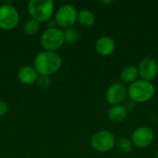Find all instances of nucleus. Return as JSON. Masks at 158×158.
<instances>
[{
    "instance_id": "obj_1",
    "label": "nucleus",
    "mask_w": 158,
    "mask_h": 158,
    "mask_svg": "<svg viewBox=\"0 0 158 158\" xmlns=\"http://www.w3.org/2000/svg\"><path fill=\"white\" fill-rule=\"evenodd\" d=\"M33 65V68L39 75L50 76L60 69L62 59L56 52L43 51L35 56Z\"/></svg>"
},
{
    "instance_id": "obj_2",
    "label": "nucleus",
    "mask_w": 158,
    "mask_h": 158,
    "mask_svg": "<svg viewBox=\"0 0 158 158\" xmlns=\"http://www.w3.org/2000/svg\"><path fill=\"white\" fill-rule=\"evenodd\" d=\"M156 94V87L151 81L137 80L128 88V95L134 103H144L151 100Z\"/></svg>"
},
{
    "instance_id": "obj_3",
    "label": "nucleus",
    "mask_w": 158,
    "mask_h": 158,
    "mask_svg": "<svg viewBox=\"0 0 158 158\" xmlns=\"http://www.w3.org/2000/svg\"><path fill=\"white\" fill-rule=\"evenodd\" d=\"M55 4L52 0H30L28 12L31 19L40 22L49 21L54 13Z\"/></svg>"
},
{
    "instance_id": "obj_4",
    "label": "nucleus",
    "mask_w": 158,
    "mask_h": 158,
    "mask_svg": "<svg viewBox=\"0 0 158 158\" xmlns=\"http://www.w3.org/2000/svg\"><path fill=\"white\" fill-rule=\"evenodd\" d=\"M64 43L65 38L63 31L56 27L46 29L41 37V44L45 51L55 52L56 50L59 49Z\"/></svg>"
},
{
    "instance_id": "obj_5",
    "label": "nucleus",
    "mask_w": 158,
    "mask_h": 158,
    "mask_svg": "<svg viewBox=\"0 0 158 158\" xmlns=\"http://www.w3.org/2000/svg\"><path fill=\"white\" fill-rule=\"evenodd\" d=\"M115 144V136L109 131H100L96 132L91 139V146L93 149L101 153L112 150Z\"/></svg>"
},
{
    "instance_id": "obj_6",
    "label": "nucleus",
    "mask_w": 158,
    "mask_h": 158,
    "mask_svg": "<svg viewBox=\"0 0 158 158\" xmlns=\"http://www.w3.org/2000/svg\"><path fill=\"white\" fill-rule=\"evenodd\" d=\"M78 12L74 6L66 4L59 7L55 16L56 23L62 28H70L77 20Z\"/></svg>"
},
{
    "instance_id": "obj_7",
    "label": "nucleus",
    "mask_w": 158,
    "mask_h": 158,
    "mask_svg": "<svg viewBox=\"0 0 158 158\" xmlns=\"http://www.w3.org/2000/svg\"><path fill=\"white\" fill-rule=\"evenodd\" d=\"M19 21L18 10L10 4L0 6V28L3 30L14 29Z\"/></svg>"
},
{
    "instance_id": "obj_8",
    "label": "nucleus",
    "mask_w": 158,
    "mask_h": 158,
    "mask_svg": "<svg viewBox=\"0 0 158 158\" xmlns=\"http://www.w3.org/2000/svg\"><path fill=\"white\" fill-rule=\"evenodd\" d=\"M155 139V133L149 127L141 126L131 134V143L138 148H145L152 144Z\"/></svg>"
},
{
    "instance_id": "obj_9",
    "label": "nucleus",
    "mask_w": 158,
    "mask_h": 158,
    "mask_svg": "<svg viewBox=\"0 0 158 158\" xmlns=\"http://www.w3.org/2000/svg\"><path fill=\"white\" fill-rule=\"evenodd\" d=\"M127 95L128 88H126L121 82H116L111 84L106 90V99L110 105L117 106L125 101Z\"/></svg>"
},
{
    "instance_id": "obj_10",
    "label": "nucleus",
    "mask_w": 158,
    "mask_h": 158,
    "mask_svg": "<svg viewBox=\"0 0 158 158\" xmlns=\"http://www.w3.org/2000/svg\"><path fill=\"white\" fill-rule=\"evenodd\" d=\"M139 75L142 77V80L146 81H152L158 73L157 62L151 57H146L143 59L138 67Z\"/></svg>"
},
{
    "instance_id": "obj_11",
    "label": "nucleus",
    "mask_w": 158,
    "mask_h": 158,
    "mask_svg": "<svg viewBox=\"0 0 158 158\" xmlns=\"http://www.w3.org/2000/svg\"><path fill=\"white\" fill-rule=\"evenodd\" d=\"M116 43L109 36H102L95 43V50L101 56H110L115 52Z\"/></svg>"
},
{
    "instance_id": "obj_12",
    "label": "nucleus",
    "mask_w": 158,
    "mask_h": 158,
    "mask_svg": "<svg viewBox=\"0 0 158 158\" xmlns=\"http://www.w3.org/2000/svg\"><path fill=\"white\" fill-rule=\"evenodd\" d=\"M39 74L37 73L36 69L31 66H24L19 69L18 72V79L23 84H33L36 82Z\"/></svg>"
},
{
    "instance_id": "obj_13",
    "label": "nucleus",
    "mask_w": 158,
    "mask_h": 158,
    "mask_svg": "<svg viewBox=\"0 0 158 158\" xmlns=\"http://www.w3.org/2000/svg\"><path fill=\"white\" fill-rule=\"evenodd\" d=\"M128 116V111L124 106L117 105L113 106L107 112L108 119L114 123L122 122Z\"/></svg>"
},
{
    "instance_id": "obj_14",
    "label": "nucleus",
    "mask_w": 158,
    "mask_h": 158,
    "mask_svg": "<svg viewBox=\"0 0 158 158\" xmlns=\"http://www.w3.org/2000/svg\"><path fill=\"white\" fill-rule=\"evenodd\" d=\"M139 76L138 69L134 66H129L122 69L120 72V81L124 83H130L131 84L135 81H137V78Z\"/></svg>"
},
{
    "instance_id": "obj_15",
    "label": "nucleus",
    "mask_w": 158,
    "mask_h": 158,
    "mask_svg": "<svg viewBox=\"0 0 158 158\" xmlns=\"http://www.w3.org/2000/svg\"><path fill=\"white\" fill-rule=\"evenodd\" d=\"M77 20L81 26L91 27L94 23L95 17L92 11L87 10V9H83V10H81L80 12H78Z\"/></svg>"
},
{
    "instance_id": "obj_16",
    "label": "nucleus",
    "mask_w": 158,
    "mask_h": 158,
    "mask_svg": "<svg viewBox=\"0 0 158 158\" xmlns=\"http://www.w3.org/2000/svg\"><path fill=\"white\" fill-rule=\"evenodd\" d=\"M23 29L27 35L32 36V35H35L39 31L40 23L33 19H30L26 20V22L24 23Z\"/></svg>"
},
{
    "instance_id": "obj_17",
    "label": "nucleus",
    "mask_w": 158,
    "mask_h": 158,
    "mask_svg": "<svg viewBox=\"0 0 158 158\" xmlns=\"http://www.w3.org/2000/svg\"><path fill=\"white\" fill-rule=\"evenodd\" d=\"M116 144L118 149L125 154H128L130 152H131L132 150V143L130 139L126 138V137H120L118 139V141H116Z\"/></svg>"
},
{
    "instance_id": "obj_18",
    "label": "nucleus",
    "mask_w": 158,
    "mask_h": 158,
    "mask_svg": "<svg viewBox=\"0 0 158 158\" xmlns=\"http://www.w3.org/2000/svg\"><path fill=\"white\" fill-rule=\"evenodd\" d=\"M64 33V38H65V42L69 43V44H74L78 41L79 39V33L77 32V31L70 27V28H67L63 31Z\"/></svg>"
},
{
    "instance_id": "obj_19",
    "label": "nucleus",
    "mask_w": 158,
    "mask_h": 158,
    "mask_svg": "<svg viewBox=\"0 0 158 158\" xmlns=\"http://www.w3.org/2000/svg\"><path fill=\"white\" fill-rule=\"evenodd\" d=\"M37 86L40 89H47L50 86V77L49 76H42L39 75L38 79L36 81Z\"/></svg>"
},
{
    "instance_id": "obj_20",
    "label": "nucleus",
    "mask_w": 158,
    "mask_h": 158,
    "mask_svg": "<svg viewBox=\"0 0 158 158\" xmlns=\"http://www.w3.org/2000/svg\"><path fill=\"white\" fill-rule=\"evenodd\" d=\"M7 110H8L7 105L4 101H1L0 100V117L6 115V112H7Z\"/></svg>"
},
{
    "instance_id": "obj_21",
    "label": "nucleus",
    "mask_w": 158,
    "mask_h": 158,
    "mask_svg": "<svg viewBox=\"0 0 158 158\" xmlns=\"http://www.w3.org/2000/svg\"><path fill=\"white\" fill-rule=\"evenodd\" d=\"M134 106H135V104H134V102L133 101H129V102H127V106H125L126 107V109H127V111H131L133 108H134Z\"/></svg>"
},
{
    "instance_id": "obj_22",
    "label": "nucleus",
    "mask_w": 158,
    "mask_h": 158,
    "mask_svg": "<svg viewBox=\"0 0 158 158\" xmlns=\"http://www.w3.org/2000/svg\"><path fill=\"white\" fill-rule=\"evenodd\" d=\"M101 4H110L112 3V1H100Z\"/></svg>"
},
{
    "instance_id": "obj_23",
    "label": "nucleus",
    "mask_w": 158,
    "mask_h": 158,
    "mask_svg": "<svg viewBox=\"0 0 158 158\" xmlns=\"http://www.w3.org/2000/svg\"><path fill=\"white\" fill-rule=\"evenodd\" d=\"M156 158H158V152H157V154H156Z\"/></svg>"
}]
</instances>
